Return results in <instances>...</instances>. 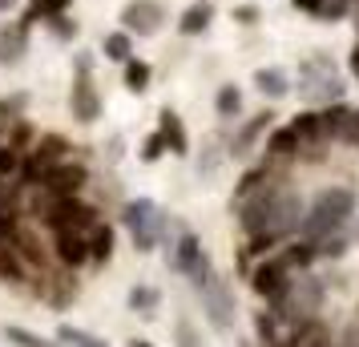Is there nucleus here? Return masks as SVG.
<instances>
[{
  "label": "nucleus",
  "instance_id": "obj_1",
  "mask_svg": "<svg viewBox=\"0 0 359 347\" xmlns=\"http://www.w3.org/2000/svg\"><path fill=\"white\" fill-rule=\"evenodd\" d=\"M355 215V190H347V186H331V190H319L315 202H311V210L299 218V231L303 238H327V234H335L347 222V218Z\"/></svg>",
  "mask_w": 359,
  "mask_h": 347
},
{
  "label": "nucleus",
  "instance_id": "obj_28",
  "mask_svg": "<svg viewBox=\"0 0 359 347\" xmlns=\"http://www.w3.org/2000/svg\"><path fill=\"white\" fill-rule=\"evenodd\" d=\"M57 335H61L69 347H109V343H101L97 335H89V331H77V327H61Z\"/></svg>",
  "mask_w": 359,
  "mask_h": 347
},
{
  "label": "nucleus",
  "instance_id": "obj_38",
  "mask_svg": "<svg viewBox=\"0 0 359 347\" xmlns=\"http://www.w3.org/2000/svg\"><path fill=\"white\" fill-rule=\"evenodd\" d=\"M307 347H331V343H327V335H323V331H315V335L307 339Z\"/></svg>",
  "mask_w": 359,
  "mask_h": 347
},
{
  "label": "nucleus",
  "instance_id": "obj_12",
  "mask_svg": "<svg viewBox=\"0 0 359 347\" xmlns=\"http://www.w3.org/2000/svg\"><path fill=\"white\" fill-rule=\"evenodd\" d=\"M53 234H57V259L65 266H81L89 259V247H85L81 231H53Z\"/></svg>",
  "mask_w": 359,
  "mask_h": 347
},
{
  "label": "nucleus",
  "instance_id": "obj_30",
  "mask_svg": "<svg viewBox=\"0 0 359 347\" xmlns=\"http://www.w3.org/2000/svg\"><path fill=\"white\" fill-rule=\"evenodd\" d=\"M20 170V149L8 142V146H0V178H13Z\"/></svg>",
  "mask_w": 359,
  "mask_h": 347
},
{
  "label": "nucleus",
  "instance_id": "obj_21",
  "mask_svg": "<svg viewBox=\"0 0 359 347\" xmlns=\"http://www.w3.org/2000/svg\"><path fill=\"white\" fill-rule=\"evenodd\" d=\"M294 137H299V146H315L319 142V114L315 109H303V114L291 121Z\"/></svg>",
  "mask_w": 359,
  "mask_h": 347
},
{
  "label": "nucleus",
  "instance_id": "obj_10",
  "mask_svg": "<svg viewBox=\"0 0 359 347\" xmlns=\"http://www.w3.org/2000/svg\"><path fill=\"white\" fill-rule=\"evenodd\" d=\"M69 105H73V117H77V121H85V125L101 117V97H97V89H93V81H89V73H81V77L73 81Z\"/></svg>",
  "mask_w": 359,
  "mask_h": 347
},
{
  "label": "nucleus",
  "instance_id": "obj_33",
  "mask_svg": "<svg viewBox=\"0 0 359 347\" xmlns=\"http://www.w3.org/2000/svg\"><path fill=\"white\" fill-rule=\"evenodd\" d=\"M339 142H347L351 149H359V109H351V114H347V125H343Z\"/></svg>",
  "mask_w": 359,
  "mask_h": 347
},
{
  "label": "nucleus",
  "instance_id": "obj_5",
  "mask_svg": "<svg viewBox=\"0 0 359 347\" xmlns=\"http://www.w3.org/2000/svg\"><path fill=\"white\" fill-rule=\"evenodd\" d=\"M174 266H178L182 275H190V279H194V287H202V283H206V279L214 275L210 254L202 250L198 234H190V231H182L178 247H174Z\"/></svg>",
  "mask_w": 359,
  "mask_h": 347
},
{
  "label": "nucleus",
  "instance_id": "obj_26",
  "mask_svg": "<svg viewBox=\"0 0 359 347\" xmlns=\"http://www.w3.org/2000/svg\"><path fill=\"white\" fill-rule=\"evenodd\" d=\"M214 109H218V117H234L243 109V93H238L234 85H222V89L214 93Z\"/></svg>",
  "mask_w": 359,
  "mask_h": 347
},
{
  "label": "nucleus",
  "instance_id": "obj_15",
  "mask_svg": "<svg viewBox=\"0 0 359 347\" xmlns=\"http://www.w3.org/2000/svg\"><path fill=\"white\" fill-rule=\"evenodd\" d=\"M65 154H69V142H65V137H57V133H49V137H41V142H36L33 162L41 165V170H49V165L65 162Z\"/></svg>",
  "mask_w": 359,
  "mask_h": 347
},
{
  "label": "nucleus",
  "instance_id": "obj_22",
  "mask_svg": "<svg viewBox=\"0 0 359 347\" xmlns=\"http://www.w3.org/2000/svg\"><path fill=\"white\" fill-rule=\"evenodd\" d=\"M73 0H33L29 4V13H25V25H33V20H53V17H65V8Z\"/></svg>",
  "mask_w": 359,
  "mask_h": 347
},
{
  "label": "nucleus",
  "instance_id": "obj_27",
  "mask_svg": "<svg viewBox=\"0 0 359 347\" xmlns=\"http://www.w3.org/2000/svg\"><path fill=\"white\" fill-rule=\"evenodd\" d=\"M126 85H130L133 93L149 89V65L146 61H126Z\"/></svg>",
  "mask_w": 359,
  "mask_h": 347
},
{
  "label": "nucleus",
  "instance_id": "obj_31",
  "mask_svg": "<svg viewBox=\"0 0 359 347\" xmlns=\"http://www.w3.org/2000/svg\"><path fill=\"white\" fill-rule=\"evenodd\" d=\"M4 335L20 347H53L49 339H41V335H33V331H25V327H4Z\"/></svg>",
  "mask_w": 359,
  "mask_h": 347
},
{
  "label": "nucleus",
  "instance_id": "obj_7",
  "mask_svg": "<svg viewBox=\"0 0 359 347\" xmlns=\"http://www.w3.org/2000/svg\"><path fill=\"white\" fill-rule=\"evenodd\" d=\"M165 20V8L162 0H130L126 8H121V29L126 33H137V36H154L158 29H162Z\"/></svg>",
  "mask_w": 359,
  "mask_h": 347
},
{
  "label": "nucleus",
  "instance_id": "obj_37",
  "mask_svg": "<svg viewBox=\"0 0 359 347\" xmlns=\"http://www.w3.org/2000/svg\"><path fill=\"white\" fill-rule=\"evenodd\" d=\"M234 17L243 20V25H255V20H259V8H255V4H238V8H234Z\"/></svg>",
  "mask_w": 359,
  "mask_h": 347
},
{
  "label": "nucleus",
  "instance_id": "obj_18",
  "mask_svg": "<svg viewBox=\"0 0 359 347\" xmlns=\"http://www.w3.org/2000/svg\"><path fill=\"white\" fill-rule=\"evenodd\" d=\"M210 17H214V4H206V0H202V4H190V8L182 13L178 29H182L186 36H194V33H202V29L210 25Z\"/></svg>",
  "mask_w": 359,
  "mask_h": 347
},
{
  "label": "nucleus",
  "instance_id": "obj_4",
  "mask_svg": "<svg viewBox=\"0 0 359 347\" xmlns=\"http://www.w3.org/2000/svg\"><path fill=\"white\" fill-rule=\"evenodd\" d=\"M299 77H303V85H299L303 101H319V105H331V101H343V93H347V85L335 77V69L327 65L323 57L307 61V65L299 69Z\"/></svg>",
  "mask_w": 359,
  "mask_h": 347
},
{
  "label": "nucleus",
  "instance_id": "obj_13",
  "mask_svg": "<svg viewBox=\"0 0 359 347\" xmlns=\"http://www.w3.org/2000/svg\"><path fill=\"white\" fill-rule=\"evenodd\" d=\"M319 114V142H339L343 125H347V105L343 101H331V105H323V109H315Z\"/></svg>",
  "mask_w": 359,
  "mask_h": 347
},
{
  "label": "nucleus",
  "instance_id": "obj_23",
  "mask_svg": "<svg viewBox=\"0 0 359 347\" xmlns=\"http://www.w3.org/2000/svg\"><path fill=\"white\" fill-rule=\"evenodd\" d=\"M0 279L4 283H25V259L13 247H0Z\"/></svg>",
  "mask_w": 359,
  "mask_h": 347
},
{
  "label": "nucleus",
  "instance_id": "obj_20",
  "mask_svg": "<svg viewBox=\"0 0 359 347\" xmlns=\"http://www.w3.org/2000/svg\"><path fill=\"white\" fill-rule=\"evenodd\" d=\"M271 117H275V114H259V117H250L243 130H238V137H234V154H246V149L255 146V142H259V133H262V130H271Z\"/></svg>",
  "mask_w": 359,
  "mask_h": 347
},
{
  "label": "nucleus",
  "instance_id": "obj_25",
  "mask_svg": "<svg viewBox=\"0 0 359 347\" xmlns=\"http://www.w3.org/2000/svg\"><path fill=\"white\" fill-rule=\"evenodd\" d=\"M133 53V36L121 29V33H105V57L109 61H130Z\"/></svg>",
  "mask_w": 359,
  "mask_h": 347
},
{
  "label": "nucleus",
  "instance_id": "obj_14",
  "mask_svg": "<svg viewBox=\"0 0 359 347\" xmlns=\"http://www.w3.org/2000/svg\"><path fill=\"white\" fill-rule=\"evenodd\" d=\"M255 85H259V93H266V97H287L291 93V73L287 69H278V65H271V69H259L255 73Z\"/></svg>",
  "mask_w": 359,
  "mask_h": 347
},
{
  "label": "nucleus",
  "instance_id": "obj_32",
  "mask_svg": "<svg viewBox=\"0 0 359 347\" xmlns=\"http://www.w3.org/2000/svg\"><path fill=\"white\" fill-rule=\"evenodd\" d=\"M162 154H165V137H162L158 130H154V133L146 137V142H142V162H158Z\"/></svg>",
  "mask_w": 359,
  "mask_h": 347
},
{
  "label": "nucleus",
  "instance_id": "obj_11",
  "mask_svg": "<svg viewBox=\"0 0 359 347\" xmlns=\"http://www.w3.org/2000/svg\"><path fill=\"white\" fill-rule=\"evenodd\" d=\"M25 53H29V25L25 20L4 25L0 29V65H17Z\"/></svg>",
  "mask_w": 359,
  "mask_h": 347
},
{
  "label": "nucleus",
  "instance_id": "obj_41",
  "mask_svg": "<svg viewBox=\"0 0 359 347\" xmlns=\"http://www.w3.org/2000/svg\"><path fill=\"white\" fill-rule=\"evenodd\" d=\"M133 347H154V343H146V339H133Z\"/></svg>",
  "mask_w": 359,
  "mask_h": 347
},
{
  "label": "nucleus",
  "instance_id": "obj_36",
  "mask_svg": "<svg viewBox=\"0 0 359 347\" xmlns=\"http://www.w3.org/2000/svg\"><path fill=\"white\" fill-rule=\"evenodd\" d=\"M49 25H53V33L61 36V41H69V36L77 33V25H69V20H65V17H53V20H49Z\"/></svg>",
  "mask_w": 359,
  "mask_h": 347
},
{
  "label": "nucleus",
  "instance_id": "obj_3",
  "mask_svg": "<svg viewBox=\"0 0 359 347\" xmlns=\"http://www.w3.org/2000/svg\"><path fill=\"white\" fill-rule=\"evenodd\" d=\"M275 303H278L275 319H311L323 307V283L315 279V275H299V279L287 283V291Z\"/></svg>",
  "mask_w": 359,
  "mask_h": 347
},
{
  "label": "nucleus",
  "instance_id": "obj_35",
  "mask_svg": "<svg viewBox=\"0 0 359 347\" xmlns=\"http://www.w3.org/2000/svg\"><path fill=\"white\" fill-rule=\"evenodd\" d=\"M255 327H259L262 343H275V315H259V319H255Z\"/></svg>",
  "mask_w": 359,
  "mask_h": 347
},
{
  "label": "nucleus",
  "instance_id": "obj_40",
  "mask_svg": "<svg viewBox=\"0 0 359 347\" xmlns=\"http://www.w3.org/2000/svg\"><path fill=\"white\" fill-rule=\"evenodd\" d=\"M347 65H351V73H355V81H359V45H355V53H351V61H347Z\"/></svg>",
  "mask_w": 359,
  "mask_h": 347
},
{
  "label": "nucleus",
  "instance_id": "obj_19",
  "mask_svg": "<svg viewBox=\"0 0 359 347\" xmlns=\"http://www.w3.org/2000/svg\"><path fill=\"white\" fill-rule=\"evenodd\" d=\"M299 149L303 146H299V137H294L291 125H283V130H275L266 137V154H271V158H294Z\"/></svg>",
  "mask_w": 359,
  "mask_h": 347
},
{
  "label": "nucleus",
  "instance_id": "obj_9",
  "mask_svg": "<svg viewBox=\"0 0 359 347\" xmlns=\"http://www.w3.org/2000/svg\"><path fill=\"white\" fill-rule=\"evenodd\" d=\"M250 283H255V291H259L262 299H271V303H275V299L287 291V283H291V271L278 263V254H275V259H266L262 266H255V279H250Z\"/></svg>",
  "mask_w": 359,
  "mask_h": 347
},
{
  "label": "nucleus",
  "instance_id": "obj_39",
  "mask_svg": "<svg viewBox=\"0 0 359 347\" xmlns=\"http://www.w3.org/2000/svg\"><path fill=\"white\" fill-rule=\"evenodd\" d=\"M294 8H303V13H315V8H319V0H294Z\"/></svg>",
  "mask_w": 359,
  "mask_h": 347
},
{
  "label": "nucleus",
  "instance_id": "obj_2",
  "mask_svg": "<svg viewBox=\"0 0 359 347\" xmlns=\"http://www.w3.org/2000/svg\"><path fill=\"white\" fill-rule=\"evenodd\" d=\"M121 218H126V226H130V238L137 250H154L158 247V238L165 234V215L158 202L149 198H133L126 202V210H121Z\"/></svg>",
  "mask_w": 359,
  "mask_h": 347
},
{
  "label": "nucleus",
  "instance_id": "obj_17",
  "mask_svg": "<svg viewBox=\"0 0 359 347\" xmlns=\"http://www.w3.org/2000/svg\"><path fill=\"white\" fill-rule=\"evenodd\" d=\"M158 133L165 137V149H174V154H186V130H182V121L174 109H162V125H158Z\"/></svg>",
  "mask_w": 359,
  "mask_h": 347
},
{
  "label": "nucleus",
  "instance_id": "obj_42",
  "mask_svg": "<svg viewBox=\"0 0 359 347\" xmlns=\"http://www.w3.org/2000/svg\"><path fill=\"white\" fill-rule=\"evenodd\" d=\"M8 4H17V0H0V8H8Z\"/></svg>",
  "mask_w": 359,
  "mask_h": 347
},
{
  "label": "nucleus",
  "instance_id": "obj_8",
  "mask_svg": "<svg viewBox=\"0 0 359 347\" xmlns=\"http://www.w3.org/2000/svg\"><path fill=\"white\" fill-rule=\"evenodd\" d=\"M89 182V170L77 162H57L45 170V178H41V190H49V194H77L81 186Z\"/></svg>",
  "mask_w": 359,
  "mask_h": 347
},
{
  "label": "nucleus",
  "instance_id": "obj_24",
  "mask_svg": "<svg viewBox=\"0 0 359 347\" xmlns=\"http://www.w3.org/2000/svg\"><path fill=\"white\" fill-rule=\"evenodd\" d=\"M311 259H315V243H311V238H303V243H294V247H287L283 254H278V263L287 266V271H294V266H307Z\"/></svg>",
  "mask_w": 359,
  "mask_h": 347
},
{
  "label": "nucleus",
  "instance_id": "obj_34",
  "mask_svg": "<svg viewBox=\"0 0 359 347\" xmlns=\"http://www.w3.org/2000/svg\"><path fill=\"white\" fill-rule=\"evenodd\" d=\"M178 347H206V343H202V339H198V331L190 327L186 319H182V323H178Z\"/></svg>",
  "mask_w": 359,
  "mask_h": 347
},
{
  "label": "nucleus",
  "instance_id": "obj_6",
  "mask_svg": "<svg viewBox=\"0 0 359 347\" xmlns=\"http://www.w3.org/2000/svg\"><path fill=\"white\" fill-rule=\"evenodd\" d=\"M198 291H202V307H206V319H210L214 327H218V331L234 327V291H230L226 283L210 275Z\"/></svg>",
  "mask_w": 359,
  "mask_h": 347
},
{
  "label": "nucleus",
  "instance_id": "obj_16",
  "mask_svg": "<svg viewBox=\"0 0 359 347\" xmlns=\"http://www.w3.org/2000/svg\"><path fill=\"white\" fill-rule=\"evenodd\" d=\"M85 247H89V259L105 263V259L114 254V231H109L105 222H93V226L85 231Z\"/></svg>",
  "mask_w": 359,
  "mask_h": 347
},
{
  "label": "nucleus",
  "instance_id": "obj_29",
  "mask_svg": "<svg viewBox=\"0 0 359 347\" xmlns=\"http://www.w3.org/2000/svg\"><path fill=\"white\" fill-rule=\"evenodd\" d=\"M130 307L133 311H154V307H158V291H149V287H133L130 291Z\"/></svg>",
  "mask_w": 359,
  "mask_h": 347
}]
</instances>
